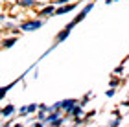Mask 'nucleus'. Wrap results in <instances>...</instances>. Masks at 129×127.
I'll return each mask as SVG.
<instances>
[{"mask_svg": "<svg viewBox=\"0 0 129 127\" xmlns=\"http://www.w3.org/2000/svg\"><path fill=\"white\" fill-rule=\"evenodd\" d=\"M41 26H43L41 20H28L24 24H20V30L22 31H33V30H39Z\"/></svg>", "mask_w": 129, "mask_h": 127, "instance_id": "1", "label": "nucleus"}, {"mask_svg": "<svg viewBox=\"0 0 129 127\" xmlns=\"http://www.w3.org/2000/svg\"><path fill=\"white\" fill-rule=\"evenodd\" d=\"M92 6H94V2H90L89 6H85V8H83V11H81V13H79L78 17H76V19H74L72 22H70V24H72V26H76V24H78V22H81V20H83L85 17H87V13H89V11L92 9Z\"/></svg>", "mask_w": 129, "mask_h": 127, "instance_id": "2", "label": "nucleus"}, {"mask_svg": "<svg viewBox=\"0 0 129 127\" xmlns=\"http://www.w3.org/2000/svg\"><path fill=\"white\" fill-rule=\"evenodd\" d=\"M74 8H76L74 4H67V6H63V8H57L54 11V15H64V13H68V11H72Z\"/></svg>", "mask_w": 129, "mask_h": 127, "instance_id": "3", "label": "nucleus"}, {"mask_svg": "<svg viewBox=\"0 0 129 127\" xmlns=\"http://www.w3.org/2000/svg\"><path fill=\"white\" fill-rule=\"evenodd\" d=\"M54 11H55V8L54 6H48V8H44V9H41V17H50V15H54Z\"/></svg>", "mask_w": 129, "mask_h": 127, "instance_id": "4", "label": "nucleus"}, {"mask_svg": "<svg viewBox=\"0 0 129 127\" xmlns=\"http://www.w3.org/2000/svg\"><path fill=\"white\" fill-rule=\"evenodd\" d=\"M68 33H70V30H67V28H64V30H63L61 33H57V37H55V43H61L63 39H67V37H68Z\"/></svg>", "mask_w": 129, "mask_h": 127, "instance_id": "5", "label": "nucleus"}, {"mask_svg": "<svg viewBox=\"0 0 129 127\" xmlns=\"http://www.w3.org/2000/svg\"><path fill=\"white\" fill-rule=\"evenodd\" d=\"M17 43V39L15 37H11V39H6V41L2 43V46H4V48H11V46H13Z\"/></svg>", "mask_w": 129, "mask_h": 127, "instance_id": "6", "label": "nucleus"}, {"mask_svg": "<svg viewBox=\"0 0 129 127\" xmlns=\"http://www.w3.org/2000/svg\"><path fill=\"white\" fill-rule=\"evenodd\" d=\"M20 6H26V8H30V6H35V0H19Z\"/></svg>", "mask_w": 129, "mask_h": 127, "instance_id": "7", "label": "nucleus"}, {"mask_svg": "<svg viewBox=\"0 0 129 127\" xmlns=\"http://www.w3.org/2000/svg\"><path fill=\"white\" fill-rule=\"evenodd\" d=\"M11 89V85H8V87H4V89H0V100H2V98L6 96V92H8Z\"/></svg>", "mask_w": 129, "mask_h": 127, "instance_id": "8", "label": "nucleus"}, {"mask_svg": "<svg viewBox=\"0 0 129 127\" xmlns=\"http://www.w3.org/2000/svg\"><path fill=\"white\" fill-rule=\"evenodd\" d=\"M11 112H13V107H11V105H9V107H6L4 111H2V114H6V116H8V114H11Z\"/></svg>", "mask_w": 129, "mask_h": 127, "instance_id": "9", "label": "nucleus"}, {"mask_svg": "<svg viewBox=\"0 0 129 127\" xmlns=\"http://www.w3.org/2000/svg\"><path fill=\"white\" fill-rule=\"evenodd\" d=\"M67 2H70V0H55V4H67Z\"/></svg>", "mask_w": 129, "mask_h": 127, "instance_id": "10", "label": "nucleus"}, {"mask_svg": "<svg viewBox=\"0 0 129 127\" xmlns=\"http://www.w3.org/2000/svg\"><path fill=\"white\" fill-rule=\"evenodd\" d=\"M2 19H4V17H2V15H0V20H2Z\"/></svg>", "mask_w": 129, "mask_h": 127, "instance_id": "11", "label": "nucleus"}]
</instances>
